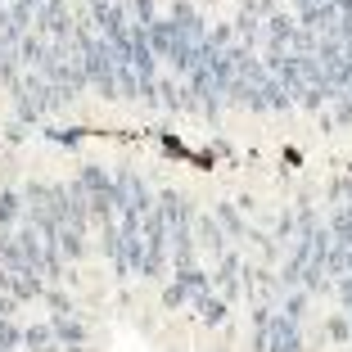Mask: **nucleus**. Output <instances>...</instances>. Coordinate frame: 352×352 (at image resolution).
<instances>
[{"label":"nucleus","instance_id":"nucleus-1","mask_svg":"<svg viewBox=\"0 0 352 352\" xmlns=\"http://www.w3.org/2000/svg\"><path fill=\"white\" fill-rule=\"evenodd\" d=\"M54 334H59V348H68V352H91L86 348V325L77 321L73 311H54Z\"/></svg>","mask_w":352,"mask_h":352},{"label":"nucleus","instance_id":"nucleus-2","mask_svg":"<svg viewBox=\"0 0 352 352\" xmlns=\"http://www.w3.org/2000/svg\"><path fill=\"white\" fill-rule=\"evenodd\" d=\"M23 348L28 352H54L59 348V334H54V325H28L23 330Z\"/></svg>","mask_w":352,"mask_h":352},{"label":"nucleus","instance_id":"nucleus-3","mask_svg":"<svg viewBox=\"0 0 352 352\" xmlns=\"http://www.w3.org/2000/svg\"><path fill=\"white\" fill-rule=\"evenodd\" d=\"M19 195H0V226H14L19 221Z\"/></svg>","mask_w":352,"mask_h":352},{"label":"nucleus","instance_id":"nucleus-4","mask_svg":"<svg viewBox=\"0 0 352 352\" xmlns=\"http://www.w3.org/2000/svg\"><path fill=\"white\" fill-rule=\"evenodd\" d=\"M348 321H343V316H334V321H330V339H339V343H348Z\"/></svg>","mask_w":352,"mask_h":352},{"label":"nucleus","instance_id":"nucleus-5","mask_svg":"<svg viewBox=\"0 0 352 352\" xmlns=\"http://www.w3.org/2000/svg\"><path fill=\"white\" fill-rule=\"evenodd\" d=\"M0 352H14V348H0Z\"/></svg>","mask_w":352,"mask_h":352}]
</instances>
